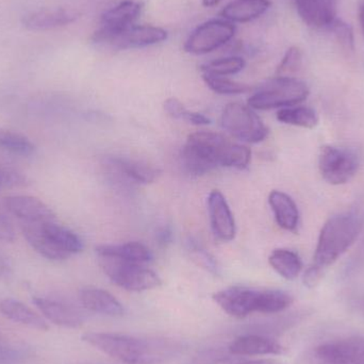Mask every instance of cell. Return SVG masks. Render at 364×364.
<instances>
[{"instance_id":"20","label":"cell","mask_w":364,"mask_h":364,"mask_svg":"<svg viewBox=\"0 0 364 364\" xmlns=\"http://www.w3.org/2000/svg\"><path fill=\"white\" fill-rule=\"evenodd\" d=\"M81 305L91 312L108 316H122L124 307L117 297L108 291L97 288H85L79 292Z\"/></svg>"},{"instance_id":"12","label":"cell","mask_w":364,"mask_h":364,"mask_svg":"<svg viewBox=\"0 0 364 364\" xmlns=\"http://www.w3.org/2000/svg\"><path fill=\"white\" fill-rule=\"evenodd\" d=\"M106 166L109 174L121 183L125 182L127 186L151 183L160 175V171L155 166L127 158H109Z\"/></svg>"},{"instance_id":"14","label":"cell","mask_w":364,"mask_h":364,"mask_svg":"<svg viewBox=\"0 0 364 364\" xmlns=\"http://www.w3.org/2000/svg\"><path fill=\"white\" fill-rule=\"evenodd\" d=\"M208 211L214 235L222 241L235 239V222L224 195L213 190L208 197Z\"/></svg>"},{"instance_id":"22","label":"cell","mask_w":364,"mask_h":364,"mask_svg":"<svg viewBox=\"0 0 364 364\" xmlns=\"http://www.w3.org/2000/svg\"><path fill=\"white\" fill-rule=\"evenodd\" d=\"M21 230H23V237L27 240L29 245L41 256L53 261L68 259V257L53 243L50 237L45 232L43 223L23 222Z\"/></svg>"},{"instance_id":"19","label":"cell","mask_w":364,"mask_h":364,"mask_svg":"<svg viewBox=\"0 0 364 364\" xmlns=\"http://www.w3.org/2000/svg\"><path fill=\"white\" fill-rule=\"evenodd\" d=\"M32 303L42 312L43 316L57 326L78 328L82 326L83 316L75 308L45 297H33Z\"/></svg>"},{"instance_id":"30","label":"cell","mask_w":364,"mask_h":364,"mask_svg":"<svg viewBox=\"0 0 364 364\" xmlns=\"http://www.w3.org/2000/svg\"><path fill=\"white\" fill-rule=\"evenodd\" d=\"M245 60L240 57L220 58L201 66L203 74L226 77L241 72L245 68Z\"/></svg>"},{"instance_id":"25","label":"cell","mask_w":364,"mask_h":364,"mask_svg":"<svg viewBox=\"0 0 364 364\" xmlns=\"http://www.w3.org/2000/svg\"><path fill=\"white\" fill-rule=\"evenodd\" d=\"M98 257H110L119 260L145 264L153 259L151 250L139 242L119 244V245H100L96 248Z\"/></svg>"},{"instance_id":"4","label":"cell","mask_w":364,"mask_h":364,"mask_svg":"<svg viewBox=\"0 0 364 364\" xmlns=\"http://www.w3.org/2000/svg\"><path fill=\"white\" fill-rule=\"evenodd\" d=\"M213 301L228 316L243 318L252 314L284 311L292 305L293 297L282 290L235 286L214 293Z\"/></svg>"},{"instance_id":"7","label":"cell","mask_w":364,"mask_h":364,"mask_svg":"<svg viewBox=\"0 0 364 364\" xmlns=\"http://www.w3.org/2000/svg\"><path fill=\"white\" fill-rule=\"evenodd\" d=\"M102 269L113 284L132 292L153 290L161 286L159 276L140 263L98 257Z\"/></svg>"},{"instance_id":"21","label":"cell","mask_w":364,"mask_h":364,"mask_svg":"<svg viewBox=\"0 0 364 364\" xmlns=\"http://www.w3.org/2000/svg\"><path fill=\"white\" fill-rule=\"evenodd\" d=\"M269 203L280 228L296 232L299 224V211L292 197L282 191H272Z\"/></svg>"},{"instance_id":"33","label":"cell","mask_w":364,"mask_h":364,"mask_svg":"<svg viewBox=\"0 0 364 364\" xmlns=\"http://www.w3.org/2000/svg\"><path fill=\"white\" fill-rule=\"evenodd\" d=\"M328 29L331 30L343 51L348 53H354V31H353L352 26L350 23H346L342 19L336 18L329 26Z\"/></svg>"},{"instance_id":"8","label":"cell","mask_w":364,"mask_h":364,"mask_svg":"<svg viewBox=\"0 0 364 364\" xmlns=\"http://www.w3.org/2000/svg\"><path fill=\"white\" fill-rule=\"evenodd\" d=\"M222 126L231 136L247 143L262 142L269 129L250 106L231 102L222 113Z\"/></svg>"},{"instance_id":"9","label":"cell","mask_w":364,"mask_h":364,"mask_svg":"<svg viewBox=\"0 0 364 364\" xmlns=\"http://www.w3.org/2000/svg\"><path fill=\"white\" fill-rule=\"evenodd\" d=\"M359 157L348 147L326 145L318 155V168L325 181L333 186L348 183L359 170Z\"/></svg>"},{"instance_id":"31","label":"cell","mask_w":364,"mask_h":364,"mask_svg":"<svg viewBox=\"0 0 364 364\" xmlns=\"http://www.w3.org/2000/svg\"><path fill=\"white\" fill-rule=\"evenodd\" d=\"M186 250L195 264L215 276L220 275V267L216 259L203 247L198 242L190 237L186 241Z\"/></svg>"},{"instance_id":"11","label":"cell","mask_w":364,"mask_h":364,"mask_svg":"<svg viewBox=\"0 0 364 364\" xmlns=\"http://www.w3.org/2000/svg\"><path fill=\"white\" fill-rule=\"evenodd\" d=\"M168 31L155 26L134 25L117 33L97 31L92 36L96 44L108 45L115 49L142 48L159 44L168 38Z\"/></svg>"},{"instance_id":"5","label":"cell","mask_w":364,"mask_h":364,"mask_svg":"<svg viewBox=\"0 0 364 364\" xmlns=\"http://www.w3.org/2000/svg\"><path fill=\"white\" fill-rule=\"evenodd\" d=\"M309 87L294 77L276 76L261 85L248 100V106L256 110L288 108L307 100Z\"/></svg>"},{"instance_id":"40","label":"cell","mask_w":364,"mask_h":364,"mask_svg":"<svg viewBox=\"0 0 364 364\" xmlns=\"http://www.w3.org/2000/svg\"><path fill=\"white\" fill-rule=\"evenodd\" d=\"M158 242L161 245L166 246L168 245V243H171L173 239V233L171 231V229L164 228L158 232L157 235Z\"/></svg>"},{"instance_id":"43","label":"cell","mask_w":364,"mask_h":364,"mask_svg":"<svg viewBox=\"0 0 364 364\" xmlns=\"http://www.w3.org/2000/svg\"><path fill=\"white\" fill-rule=\"evenodd\" d=\"M222 0H203V4L207 8H212V6H218Z\"/></svg>"},{"instance_id":"26","label":"cell","mask_w":364,"mask_h":364,"mask_svg":"<svg viewBox=\"0 0 364 364\" xmlns=\"http://www.w3.org/2000/svg\"><path fill=\"white\" fill-rule=\"evenodd\" d=\"M43 228L53 243L68 258L83 250V243L80 237L70 229L55 224L53 220L43 223Z\"/></svg>"},{"instance_id":"24","label":"cell","mask_w":364,"mask_h":364,"mask_svg":"<svg viewBox=\"0 0 364 364\" xmlns=\"http://www.w3.org/2000/svg\"><path fill=\"white\" fill-rule=\"evenodd\" d=\"M0 312L13 322L38 331H47L49 329L46 321L43 320L31 308L21 301L13 299H4L0 301Z\"/></svg>"},{"instance_id":"42","label":"cell","mask_w":364,"mask_h":364,"mask_svg":"<svg viewBox=\"0 0 364 364\" xmlns=\"http://www.w3.org/2000/svg\"><path fill=\"white\" fill-rule=\"evenodd\" d=\"M359 21H360L361 28H363V32L364 36V0L361 2L359 6Z\"/></svg>"},{"instance_id":"18","label":"cell","mask_w":364,"mask_h":364,"mask_svg":"<svg viewBox=\"0 0 364 364\" xmlns=\"http://www.w3.org/2000/svg\"><path fill=\"white\" fill-rule=\"evenodd\" d=\"M142 12V4L134 0H124L102 15L100 31L117 33L134 25Z\"/></svg>"},{"instance_id":"23","label":"cell","mask_w":364,"mask_h":364,"mask_svg":"<svg viewBox=\"0 0 364 364\" xmlns=\"http://www.w3.org/2000/svg\"><path fill=\"white\" fill-rule=\"evenodd\" d=\"M271 4L269 0H233L220 11V15L230 23H248L262 16Z\"/></svg>"},{"instance_id":"10","label":"cell","mask_w":364,"mask_h":364,"mask_svg":"<svg viewBox=\"0 0 364 364\" xmlns=\"http://www.w3.org/2000/svg\"><path fill=\"white\" fill-rule=\"evenodd\" d=\"M237 28L226 19H211L196 28L184 43L191 55H207L224 46L235 36Z\"/></svg>"},{"instance_id":"37","label":"cell","mask_w":364,"mask_h":364,"mask_svg":"<svg viewBox=\"0 0 364 364\" xmlns=\"http://www.w3.org/2000/svg\"><path fill=\"white\" fill-rule=\"evenodd\" d=\"M164 110H166L168 114L175 117V119H182V115L184 114L186 109L184 108L183 104H182L181 100L175 97H171L164 102Z\"/></svg>"},{"instance_id":"16","label":"cell","mask_w":364,"mask_h":364,"mask_svg":"<svg viewBox=\"0 0 364 364\" xmlns=\"http://www.w3.org/2000/svg\"><path fill=\"white\" fill-rule=\"evenodd\" d=\"M232 356H267L284 355L286 348L273 338L262 335L240 336L231 342L228 348Z\"/></svg>"},{"instance_id":"38","label":"cell","mask_w":364,"mask_h":364,"mask_svg":"<svg viewBox=\"0 0 364 364\" xmlns=\"http://www.w3.org/2000/svg\"><path fill=\"white\" fill-rule=\"evenodd\" d=\"M182 119L196 126H205L210 124V119L205 115L201 114V113L190 112L188 110L182 115Z\"/></svg>"},{"instance_id":"39","label":"cell","mask_w":364,"mask_h":364,"mask_svg":"<svg viewBox=\"0 0 364 364\" xmlns=\"http://www.w3.org/2000/svg\"><path fill=\"white\" fill-rule=\"evenodd\" d=\"M12 267L8 259L0 252V280H9L12 277Z\"/></svg>"},{"instance_id":"35","label":"cell","mask_w":364,"mask_h":364,"mask_svg":"<svg viewBox=\"0 0 364 364\" xmlns=\"http://www.w3.org/2000/svg\"><path fill=\"white\" fill-rule=\"evenodd\" d=\"M27 181V177L18 171L0 164V191L2 188L26 186Z\"/></svg>"},{"instance_id":"6","label":"cell","mask_w":364,"mask_h":364,"mask_svg":"<svg viewBox=\"0 0 364 364\" xmlns=\"http://www.w3.org/2000/svg\"><path fill=\"white\" fill-rule=\"evenodd\" d=\"M297 364H364V336H346L306 350Z\"/></svg>"},{"instance_id":"32","label":"cell","mask_w":364,"mask_h":364,"mask_svg":"<svg viewBox=\"0 0 364 364\" xmlns=\"http://www.w3.org/2000/svg\"><path fill=\"white\" fill-rule=\"evenodd\" d=\"M203 79L212 91L222 95H239L252 91L250 85L235 82L226 77L203 74Z\"/></svg>"},{"instance_id":"44","label":"cell","mask_w":364,"mask_h":364,"mask_svg":"<svg viewBox=\"0 0 364 364\" xmlns=\"http://www.w3.org/2000/svg\"><path fill=\"white\" fill-rule=\"evenodd\" d=\"M1 340H4V337H2L1 333H0V341H1Z\"/></svg>"},{"instance_id":"15","label":"cell","mask_w":364,"mask_h":364,"mask_svg":"<svg viewBox=\"0 0 364 364\" xmlns=\"http://www.w3.org/2000/svg\"><path fill=\"white\" fill-rule=\"evenodd\" d=\"M80 16L81 13L75 9H42L26 15L23 25L31 31H46L75 23Z\"/></svg>"},{"instance_id":"36","label":"cell","mask_w":364,"mask_h":364,"mask_svg":"<svg viewBox=\"0 0 364 364\" xmlns=\"http://www.w3.org/2000/svg\"><path fill=\"white\" fill-rule=\"evenodd\" d=\"M15 237H16V232L12 223L8 218L0 214V241L11 243L14 241Z\"/></svg>"},{"instance_id":"27","label":"cell","mask_w":364,"mask_h":364,"mask_svg":"<svg viewBox=\"0 0 364 364\" xmlns=\"http://www.w3.org/2000/svg\"><path fill=\"white\" fill-rule=\"evenodd\" d=\"M269 262L274 271L284 279H295L303 269V262L299 255L284 248L274 250L269 256Z\"/></svg>"},{"instance_id":"3","label":"cell","mask_w":364,"mask_h":364,"mask_svg":"<svg viewBox=\"0 0 364 364\" xmlns=\"http://www.w3.org/2000/svg\"><path fill=\"white\" fill-rule=\"evenodd\" d=\"M83 342L126 364H159L173 358L181 344L168 339H149L117 333H87Z\"/></svg>"},{"instance_id":"41","label":"cell","mask_w":364,"mask_h":364,"mask_svg":"<svg viewBox=\"0 0 364 364\" xmlns=\"http://www.w3.org/2000/svg\"><path fill=\"white\" fill-rule=\"evenodd\" d=\"M239 364H284L279 361L272 360V359H263V360L245 361Z\"/></svg>"},{"instance_id":"29","label":"cell","mask_w":364,"mask_h":364,"mask_svg":"<svg viewBox=\"0 0 364 364\" xmlns=\"http://www.w3.org/2000/svg\"><path fill=\"white\" fill-rule=\"evenodd\" d=\"M0 149L13 155L29 157L36 151L33 143L19 132L0 129Z\"/></svg>"},{"instance_id":"1","label":"cell","mask_w":364,"mask_h":364,"mask_svg":"<svg viewBox=\"0 0 364 364\" xmlns=\"http://www.w3.org/2000/svg\"><path fill=\"white\" fill-rule=\"evenodd\" d=\"M250 159L252 151L248 147L211 132L190 134L182 149L184 168L196 176L208 174L218 166L244 170Z\"/></svg>"},{"instance_id":"2","label":"cell","mask_w":364,"mask_h":364,"mask_svg":"<svg viewBox=\"0 0 364 364\" xmlns=\"http://www.w3.org/2000/svg\"><path fill=\"white\" fill-rule=\"evenodd\" d=\"M363 220L356 212H344L331 216L318 235L314 261L306 269L303 282L314 289L336 261L355 243L363 230Z\"/></svg>"},{"instance_id":"34","label":"cell","mask_w":364,"mask_h":364,"mask_svg":"<svg viewBox=\"0 0 364 364\" xmlns=\"http://www.w3.org/2000/svg\"><path fill=\"white\" fill-rule=\"evenodd\" d=\"M301 64H303V53L301 49L296 46L290 47L278 65L276 74L277 76L292 77L293 74L299 72Z\"/></svg>"},{"instance_id":"17","label":"cell","mask_w":364,"mask_h":364,"mask_svg":"<svg viewBox=\"0 0 364 364\" xmlns=\"http://www.w3.org/2000/svg\"><path fill=\"white\" fill-rule=\"evenodd\" d=\"M299 17L312 28H328L337 18L338 0H293Z\"/></svg>"},{"instance_id":"28","label":"cell","mask_w":364,"mask_h":364,"mask_svg":"<svg viewBox=\"0 0 364 364\" xmlns=\"http://www.w3.org/2000/svg\"><path fill=\"white\" fill-rule=\"evenodd\" d=\"M277 119L280 123L306 129H314L318 124V117L316 111L301 106L280 109L277 113Z\"/></svg>"},{"instance_id":"13","label":"cell","mask_w":364,"mask_h":364,"mask_svg":"<svg viewBox=\"0 0 364 364\" xmlns=\"http://www.w3.org/2000/svg\"><path fill=\"white\" fill-rule=\"evenodd\" d=\"M4 205L11 214L23 222L44 223L55 220V213L46 203L29 195L4 197Z\"/></svg>"}]
</instances>
